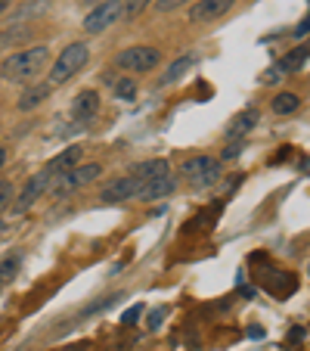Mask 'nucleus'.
<instances>
[{"label": "nucleus", "mask_w": 310, "mask_h": 351, "mask_svg": "<svg viewBox=\"0 0 310 351\" xmlns=\"http://www.w3.org/2000/svg\"><path fill=\"white\" fill-rule=\"evenodd\" d=\"M47 66H50V50L44 44L25 47V50H16V53H10L0 62V78L7 84H34V78Z\"/></svg>", "instance_id": "f257e3e1"}, {"label": "nucleus", "mask_w": 310, "mask_h": 351, "mask_svg": "<svg viewBox=\"0 0 310 351\" xmlns=\"http://www.w3.org/2000/svg\"><path fill=\"white\" fill-rule=\"evenodd\" d=\"M87 60H90V44H87V40H72V44L53 60V66H50V81H47V84L60 87V84H66V81H72L75 75L87 66Z\"/></svg>", "instance_id": "f03ea898"}, {"label": "nucleus", "mask_w": 310, "mask_h": 351, "mask_svg": "<svg viewBox=\"0 0 310 351\" xmlns=\"http://www.w3.org/2000/svg\"><path fill=\"white\" fill-rule=\"evenodd\" d=\"M115 69L121 72H131V75H146L162 62V50L159 47H149V44H137V47H125L121 53H115Z\"/></svg>", "instance_id": "7ed1b4c3"}, {"label": "nucleus", "mask_w": 310, "mask_h": 351, "mask_svg": "<svg viewBox=\"0 0 310 351\" xmlns=\"http://www.w3.org/2000/svg\"><path fill=\"white\" fill-rule=\"evenodd\" d=\"M99 174H103V165H99V162H87V165H78V168H72V171L53 178V184H50V193H53L56 199H60V196H72L75 190L87 186L90 180H96Z\"/></svg>", "instance_id": "20e7f679"}, {"label": "nucleus", "mask_w": 310, "mask_h": 351, "mask_svg": "<svg viewBox=\"0 0 310 351\" xmlns=\"http://www.w3.org/2000/svg\"><path fill=\"white\" fill-rule=\"evenodd\" d=\"M180 174L186 178V184L192 186H211L220 180V159H211V156H192L180 165Z\"/></svg>", "instance_id": "39448f33"}, {"label": "nucleus", "mask_w": 310, "mask_h": 351, "mask_svg": "<svg viewBox=\"0 0 310 351\" xmlns=\"http://www.w3.org/2000/svg\"><path fill=\"white\" fill-rule=\"evenodd\" d=\"M121 16H125V0H103V3H96V7L84 16V32L103 34L106 28H112Z\"/></svg>", "instance_id": "423d86ee"}, {"label": "nucleus", "mask_w": 310, "mask_h": 351, "mask_svg": "<svg viewBox=\"0 0 310 351\" xmlns=\"http://www.w3.org/2000/svg\"><path fill=\"white\" fill-rule=\"evenodd\" d=\"M307 56H310V47H307V44H304V47H295L292 53H285L283 60H276L273 66L264 69V75H261V84H279L285 75L298 72V69L304 66V60H307Z\"/></svg>", "instance_id": "0eeeda50"}, {"label": "nucleus", "mask_w": 310, "mask_h": 351, "mask_svg": "<svg viewBox=\"0 0 310 351\" xmlns=\"http://www.w3.org/2000/svg\"><path fill=\"white\" fill-rule=\"evenodd\" d=\"M233 3H236V0H196V3H190L186 19H190L192 25H211V22L224 19V16L230 13Z\"/></svg>", "instance_id": "6e6552de"}, {"label": "nucleus", "mask_w": 310, "mask_h": 351, "mask_svg": "<svg viewBox=\"0 0 310 351\" xmlns=\"http://www.w3.org/2000/svg\"><path fill=\"white\" fill-rule=\"evenodd\" d=\"M50 184H53V174L50 171H40V174H34V178H28V184L22 186L19 199H16V212H28V208L50 190Z\"/></svg>", "instance_id": "1a4fd4ad"}, {"label": "nucleus", "mask_w": 310, "mask_h": 351, "mask_svg": "<svg viewBox=\"0 0 310 351\" xmlns=\"http://www.w3.org/2000/svg\"><path fill=\"white\" fill-rule=\"evenodd\" d=\"M137 196V180L127 174V178H115L109 180L103 190H99V202H109V206H118V202H127V199Z\"/></svg>", "instance_id": "9d476101"}, {"label": "nucleus", "mask_w": 310, "mask_h": 351, "mask_svg": "<svg viewBox=\"0 0 310 351\" xmlns=\"http://www.w3.org/2000/svg\"><path fill=\"white\" fill-rule=\"evenodd\" d=\"M177 190V178L165 174V178H155L149 184H140L137 186V199L140 202H159V199H168L171 193Z\"/></svg>", "instance_id": "9b49d317"}, {"label": "nucleus", "mask_w": 310, "mask_h": 351, "mask_svg": "<svg viewBox=\"0 0 310 351\" xmlns=\"http://www.w3.org/2000/svg\"><path fill=\"white\" fill-rule=\"evenodd\" d=\"M99 112V93L96 90H81L78 97L72 99V115L78 125H87V121H93Z\"/></svg>", "instance_id": "f8f14e48"}, {"label": "nucleus", "mask_w": 310, "mask_h": 351, "mask_svg": "<svg viewBox=\"0 0 310 351\" xmlns=\"http://www.w3.org/2000/svg\"><path fill=\"white\" fill-rule=\"evenodd\" d=\"M165 174H171V165H168V159H143L137 162V165L131 168V178L140 184H149V180L155 178H165Z\"/></svg>", "instance_id": "ddd939ff"}, {"label": "nucleus", "mask_w": 310, "mask_h": 351, "mask_svg": "<svg viewBox=\"0 0 310 351\" xmlns=\"http://www.w3.org/2000/svg\"><path fill=\"white\" fill-rule=\"evenodd\" d=\"M196 62H198V56L196 53H183V56H177V60L171 62V66L162 72V78H159V84H177L180 78H186V75L196 69Z\"/></svg>", "instance_id": "4468645a"}, {"label": "nucleus", "mask_w": 310, "mask_h": 351, "mask_svg": "<svg viewBox=\"0 0 310 351\" xmlns=\"http://www.w3.org/2000/svg\"><path fill=\"white\" fill-rule=\"evenodd\" d=\"M47 97H50V84H28L25 90H22L16 106H19V112H31V109H38Z\"/></svg>", "instance_id": "2eb2a0df"}, {"label": "nucleus", "mask_w": 310, "mask_h": 351, "mask_svg": "<svg viewBox=\"0 0 310 351\" xmlns=\"http://www.w3.org/2000/svg\"><path fill=\"white\" fill-rule=\"evenodd\" d=\"M78 159H81V149L78 146H68L66 153H60L56 159H50V165L44 168V171H50L53 178H60V174L72 171V168H78Z\"/></svg>", "instance_id": "dca6fc26"}, {"label": "nucleus", "mask_w": 310, "mask_h": 351, "mask_svg": "<svg viewBox=\"0 0 310 351\" xmlns=\"http://www.w3.org/2000/svg\"><path fill=\"white\" fill-rule=\"evenodd\" d=\"M251 128H257V112L255 109H245V112H239L236 119L230 121V128H227V137H245V134L251 131Z\"/></svg>", "instance_id": "f3484780"}, {"label": "nucleus", "mask_w": 310, "mask_h": 351, "mask_svg": "<svg viewBox=\"0 0 310 351\" xmlns=\"http://www.w3.org/2000/svg\"><path fill=\"white\" fill-rule=\"evenodd\" d=\"M109 87H112V93L118 99H125V103H131V99H137V78H115V75H106Z\"/></svg>", "instance_id": "a211bd4d"}, {"label": "nucleus", "mask_w": 310, "mask_h": 351, "mask_svg": "<svg viewBox=\"0 0 310 351\" xmlns=\"http://www.w3.org/2000/svg\"><path fill=\"white\" fill-rule=\"evenodd\" d=\"M270 109H273V115H292V112L301 109V97L292 93V90H283L270 99Z\"/></svg>", "instance_id": "6ab92c4d"}, {"label": "nucleus", "mask_w": 310, "mask_h": 351, "mask_svg": "<svg viewBox=\"0 0 310 351\" xmlns=\"http://www.w3.org/2000/svg\"><path fill=\"white\" fill-rule=\"evenodd\" d=\"M165 314H168V308H152L149 317H146V330H149V332L162 330V324H165Z\"/></svg>", "instance_id": "aec40b11"}, {"label": "nucleus", "mask_w": 310, "mask_h": 351, "mask_svg": "<svg viewBox=\"0 0 310 351\" xmlns=\"http://www.w3.org/2000/svg\"><path fill=\"white\" fill-rule=\"evenodd\" d=\"M16 271H19V258H3L0 261V280H3V283H10V280L16 277Z\"/></svg>", "instance_id": "412c9836"}, {"label": "nucleus", "mask_w": 310, "mask_h": 351, "mask_svg": "<svg viewBox=\"0 0 310 351\" xmlns=\"http://www.w3.org/2000/svg\"><path fill=\"white\" fill-rule=\"evenodd\" d=\"M118 298H121V292H115V295H106V298H99L96 305H90V308H87V311H84V317H93V314L106 311L109 305H115V302H118Z\"/></svg>", "instance_id": "4be33fe9"}, {"label": "nucleus", "mask_w": 310, "mask_h": 351, "mask_svg": "<svg viewBox=\"0 0 310 351\" xmlns=\"http://www.w3.org/2000/svg\"><path fill=\"white\" fill-rule=\"evenodd\" d=\"M149 3H155V0H125V16H131L133 19V16H140Z\"/></svg>", "instance_id": "5701e85b"}, {"label": "nucleus", "mask_w": 310, "mask_h": 351, "mask_svg": "<svg viewBox=\"0 0 310 351\" xmlns=\"http://www.w3.org/2000/svg\"><path fill=\"white\" fill-rule=\"evenodd\" d=\"M143 311H146V308H143V305H140V302H137V305H131V308H127V311H125V314H121V324H125V326L137 324V320H140V317H143Z\"/></svg>", "instance_id": "b1692460"}, {"label": "nucleus", "mask_w": 310, "mask_h": 351, "mask_svg": "<svg viewBox=\"0 0 310 351\" xmlns=\"http://www.w3.org/2000/svg\"><path fill=\"white\" fill-rule=\"evenodd\" d=\"M183 3H196V0H155V10H159V13H174V10H180Z\"/></svg>", "instance_id": "393cba45"}, {"label": "nucleus", "mask_w": 310, "mask_h": 351, "mask_svg": "<svg viewBox=\"0 0 310 351\" xmlns=\"http://www.w3.org/2000/svg\"><path fill=\"white\" fill-rule=\"evenodd\" d=\"M10 202H13V186H10L7 180H0V212H3Z\"/></svg>", "instance_id": "a878e982"}, {"label": "nucleus", "mask_w": 310, "mask_h": 351, "mask_svg": "<svg viewBox=\"0 0 310 351\" xmlns=\"http://www.w3.org/2000/svg\"><path fill=\"white\" fill-rule=\"evenodd\" d=\"M239 153H242V143H230V146L224 149V153H220V162H233Z\"/></svg>", "instance_id": "bb28decb"}, {"label": "nucleus", "mask_w": 310, "mask_h": 351, "mask_svg": "<svg viewBox=\"0 0 310 351\" xmlns=\"http://www.w3.org/2000/svg\"><path fill=\"white\" fill-rule=\"evenodd\" d=\"M307 34H310V16H304V19L295 25V38H307Z\"/></svg>", "instance_id": "cd10ccee"}, {"label": "nucleus", "mask_w": 310, "mask_h": 351, "mask_svg": "<svg viewBox=\"0 0 310 351\" xmlns=\"http://www.w3.org/2000/svg\"><path fill=\"white\" fill-rule=\"evenodd\" d=\"M62 351H90V342H75V345H68V348H62Z\"/></svg>", "instance_id": "c85d7f7f"}, {"label": "nucleus", "mask_w": 310, "mask_h": 351, "mask_svg": "<svg viewBox=\"0 0 310 351\" xmlns=\"http://www.w3.org/2000/svg\"><path fill=\"white\" fill-rule=\"evenodd\" d=\"M248 339H264V326H251V330H248Z\"/></svg>", "instance_id": "c756f323"}, {"label": "nucleus", "mask_w": 310, "mask_h": 351, "mask_svg": "<svg viewBox=\"0 0 310 351\" xmlns=\"http://www.w3.org/2000/svg\"><path fill=\"white\" fill-rule=\"evenodd\" d=\"M301 336H304V330H298V326L289 332V339H292V342H298V339H301Z\"/></svg>", "instance_id": "7c9ffc66"}, {"label": "nucleus", "mask_w": 310, "mask_h": 351, "mask_svg": "<svg viewBox=\"0 0 310 351\" xmlns=\"http://www.w3.org/2000/svg\"><path fill=\"white\" fill-rule=\"evenodd\" d=\"M3 165H7V149L0 146V171H3Z\"/></svg>", "instance_id": "2f4dec72"}, {"label": "nucleus", "mask_w": 310, "mask_h": 351, "mask_svg": "<svg viewBox=\"0 0 310 351\" xmlns=\"http://www.w3.org/2000/svg\"><path fill=\"white\" fill-rule=\"evenodd\" d=\"M0 233H7V221L0 218Z\"/></svg>", "instance_id": "473e14b6"}, {"label": "nucleus", "mask_w": 310, "mask_h": 351, "mask_svg": "<svg viewBox=\"0 0 310 351\" xmlns=\"http://www.w3.org/2000/svg\"><path fill=\"white\" fill-rule=\"evenodd\" d=\"M7 3H10V0H0V13H3V10H7Z\"/></svg>", "instance_id": "72a5a7b5"}, {"label": "nucleus", "mask_w": 310, "mask_h": 351, "mask_svg": "<svg viewBox=\"0 0 310 351\" xmlns=\"http://www.w3.org/2000/svg\"><path fill=\"white\" fill-rule=\"evenodd\" d=\"M3 286H7V283H3V280H0V289H3Z\"/></svg>", "instance_id": "f704fd0d"}, {"label": "nucleus", "mask_w": 310, "mask_h": 351, "mask_svg": "<svg viewBox=\"0 0 310 351\" xmlns=\"http://www.w3.org/2000/svg\"><path fill=\"white\" fill-rule=\"evenodd\" d=\"M307 47H310V40H307Z\"/></svg>", "instance_id": "c9c22d12"}]
</instances>
